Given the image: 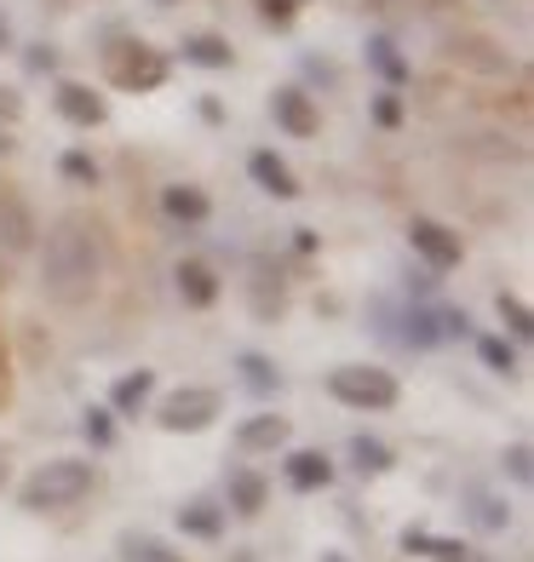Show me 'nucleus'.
<instances>
[{
  "instance_id": "9d476101",
  "label": "nucleus",
  "mask_w": 534,
  "mask_h": 562,
  "mask_svg": "<svg viewBox=\"0 0 534 562\" xmlns=\"http://www.w3.org/2000/svg\"><path fill=\"white\" fill-rule=\"evenodd\" d=\"M224 522H231V510H224L219 494H196V499L178 505V528H185V540L213 546V540H224Z\"/></svg>"
},
{
  "instance_id": "9b49d317",
  "label": "nucleus",
  "mask_w": 534,
  "mask_h": 562,
  "mask_svg": "<svg viewBox=\"0 0 534 562\" xmlns=\"http://www.w3.org/2000/svg\"><path fill=\"white\" fill-rule=\"evenodd\" d=\"M282 482H288L293 494H322L327 482H334V459H327L322 448H288Z\"/></svg>"
},
{
  "instance_id": "ddd939ff",
  "label": "nucleus",
  "mask_w": 534,
  "mask_h": 562,
  "mask_svg": "<svg viewBox=\"0 0 534 562\" xmlns=\"http://www.w3.org/2000/svg\"><path fill=\"white\" fill-rule=\"evenodd\" d=\"M265 505H270V482L253 465H231V476H224V510L231 517H259Z\"/></svg>"
},
{
  "instance_id": "f03ea898",
  "label": "nucleus",
  "mask_w": 534,
  "mask_h": 562,
  "mask_svg": "<svg viewBox=\"0 0 534 562\" xmlns=\"http://www.w3.org/2000/svg\"><path fill=\"white\" fill-rule=\"evenodd\" d=\"M92 488H98V465H92V459H46V465H35L30 476H23L18 505L30 510V517H46V510L81 505Z\"/></svg>"
},
{
  "instance_id": "6e6552de",
  "label": "nucleus",
  "mask_w": 534,
  "mask_h": 562,
  "mask_svg": "<svg viewBox=\"0 0 534 562\" xmlns=\"http://www.w3.org/2000/svg\"><path fill=\"white\" fill-rule=\"evenodd\" d=\"M53 110H58L69 126H87V133L110 121V104H104V98H98L87 81H58V87H53Z\"/></svg>"
},
{
  "instance_id": "b1692460",
  "label": "nucleus",
  "mask_w": 534,
  "mask_h": 562,
  "mask_svg": "<svg viewBox=\"0 0 534 562\" xmlns=\"http://www.w3.org/2000/svg\"><path fill=\"white\" fill-rule=\"evenodd\" d=\"M460 505H466V517H471L477 528H489V533H500L505 522H512V505H505L500 494H482V488H466V494H460Z\"/></svg>"
},
{
  "instance_id": "6ab92c4d",
  "label": "nucleus",
  "mask_w": 534,
  "mask_h": 562,
  "mask_svg": "<svg viewBox=\"0 0 534 562\" xmlns=\"http://www.w3.org/2000/svg\"><path fill=\"white\" fill-rule=\"evenodd\" d=\"M247 299H253V316H259V322H276V316L288 311V281L276 276L270 265H259V270H253V288H247Z\"/></svg>"
},
{
  "instance_id": "a18cd8bd",
  "label": "nucleus",
  "mask_w": 534,
  "mask_h": 562,
  "mask_svg": "<svg viewBox=\"0 0 534 562\" xmlns=\"http://www.w3.org/2000/svg\"><path fill=\"white\" fill-rule=\"evenodd\" d=\"M162 7H178V0H162Z\"/></svg>"
},
{
  "instance_id": "20e7f679",
  "label": "nucleus",
  "mask_w": 534,
  "mask_h": 562,
  "mask_svg": "<svg viewBox=\"0 0 534 562\" xmlns=\"http://www.w3.org/2000/svg\"><path fill=\"white\" fill-rule=\"evenodd\" d=\"M219 414H224V396L213 385H178L156 402V425L167 437H196V430H208Z\"/></svg>"
},
{
  "instance_id": "1a4fd4ad",
  "label": "nucleus",
  "mask_w": 534,
  "mask_h": 562,
  "mask_svg": "<svg viewBox=\"0 0 534 562\" xmlns=\"http://www.w3.org/2000/svg\"><path fill=\"white\" fill-rule=\"evenodd\" d=\"M35 236H41V224L30 213V201H23L12 184H0V247H7V252H30Z\"/></svg>"
},
{
  "instance_id": "dca6fc26",
  "label": "nucleus",
  "mask_w": 534,
  "mask_h": 562,
  "mask_svg": "<svg viewBox=\"0 0 534 562\" xmlns=\"http://www.w3.org/2000/svg\"><path fill=\"white\" fill-rule=\"evenodd\" d=\"M402 557H431V562H477V551L454 533H431V528H402Z\"/></svg>"
},
{
  "instance_id": "2f4dec72",
  "label": "nucleus",
  "mask_w": 534,
  "mask_h": 562,
  "mask_svg": "<svg viewBox=\"0 0 534 562\" xmlns=\"http://www.w3.org/2000/svg\"><path fill=\"white\" fill-rule=\"evenodd\" d=\"M253 7H259L270 30H293V18H299V0H253Z\"/></svg>"
},
{
  "instance_id": "a211bd4d",
  "label": "nucleus",
  "mask_w": 534,
  "mask_h": 562,
  "mask_svg": "<svg viewBox=\"0 0 534 562\" xmlns=\"http://www.w3.org/2000/svg\"><path fill=\"white\" fill-rule=\"evenodd\" d=\"M162 213L173 224H208L213 201H208V190H196V184H162Z\"/></svg>"
},
{
  "instance_id": "58836bf2",
  "label": "nucleus",
  "mask_w": 534,
  "mask_h": 562,
  "mask_svg": "<svg viewBox=\"0 0 534 562\" xmlns=\"http://www.w3.org/2000/svg\"><path fill=\"white\" fill-rule=\"evenodd\" d=\"M293 247L299 252H316V229H293Z\"/></svg>"
},
{
  "instance_id": "39448f33",
  "label": "nucleus",
  "mask_w": 534,
  "mask_h": 562,
  "mask_svg": "<svg viewBox=\"0 0 534 562\" xmlns=\"http://www.w3.org/2000/svg\"><path fill=\"white\" fill-rule=\"evenodd\" d=\"M110 69V87L121 92H156L167 81V53H156L149 41H121L115 53H104Z\"/></svg>"
},
{
  "instance_id": "7c9ffc66",
  "label": "nucleus",
  "mask_w": 534,
  "mask_h": 562,
  "mask_svg": "<svg viewBox=\"0 0 534 562\" xmlns=\"http://www.w3.org/2000/svg\"><path fill=\"white\" fill-rule=\"evenodd\" d=\"M500 465H505V476H512V482H534V448L529 442H512V448L500 453Z\"/></svg>"
},
{
  "instance_id": "a19ab883",
  "label": "nucleus",
  "mask_w": 534,
  "mask_h": 562,
  "mask_svg": "<svg viewBox=\"0 0 534 562\" xmlns=\"http://www.w3.org/2000/svg\"><path fill=\"white\" fill-rule=\"evenodd\" d=\"M12 149H18V138H12V126L0 121V156H12Z\"/></svg>"
},
{
  "instance_id": "c03bdc74",
  "label": "nucleus",
  "mask_w": 534,
  "mask_h": 562,
  "mask_svg": "<svg viewBox=\"0 0 534 562\" xmlns=\"http://www.w3.org/2000/svg\"><path fill=\"white\" fill-rule=\"evenodd\" d=\"M322 562H345V557H340V551H322Z\"/></svg>"
},
{
  "instance_id": "2eb2a0df",
  "label": "nucleus",
  "mask_w": 534,
  "mask_h": 562,
  "mask_svg": "<svg viewBox=\"0 0 534 562\" xmlns=\"http://www.w3.org/2000/svg\"><path fill=\"white\" fill-rule=\"evenodd\" d=\"M247 178L270 201H299V178H293V167L276 156V149H253V156H247Z\"/></svg>"
},
{
  "instance_id": "f257e3e1",
  "label": "nucleus",
  "mask_w": 534,
  "mask_h": 562,
  "mask_svg": "<svg viewBox=\"0 0 534 562\" xmlns=\"http://www.w3.org/2000/svg\"><path fill=\"white\" fill-rule=\"evenodd\" d=\"M104 270H110L104 224L87 218V213L53 218L46 247H41V293L53 304H64V311H81V304H92V293L104 288Z\"/></svg>"
},
{
  "instance_id": "bb28decb",
  "label": "nucleus",
  "mask_w": 534,
  "mask_h": 562,
  "mask_svg": "<svg viewBox=\"0 0 534 562\" xmlns=\"http://www.w3.org/2000/svg\"><path fill=\"white\" fill-rule=\"evenodd\" d=\"M81 437H87V448H92V453L115 448V414H110L104 402H92L87 414H81Z\"/></svg>"
},
{
  "instance_id": "4be33fe9",
  "label": "nucleus",
  "mask_w": 534,
  "mask_h": 562,
  "mask_svg": "<svg viewBox=\"0 0 534 562\" xmlns=\"http://www.w3.org/2000/svg\"><path fill=\"white\" fill-rule=\"evenodd\" d=\"M236 373H242V385H247L253 396H282V385H288L282 368H276L270 356H259V350H242V356H236Z\"/></svg>"
},
{
  "instance_id": "393cba45",
  "label": "nucleus",
  "mask_w": 534,
  "mask_h": 562,
  "mask_svg": "<svg viewBox=\"0 0 534 562\" xmlns=\"http://www.w3.org/2000/svg\"><path fill=\"white\" fill-rule=\"evenodd\" d=\"M477 362L489 368V373H500V379H518V373H523L518 345H512V339H500V334H482V339H477Z\"/></svg>"
},
{
  "instance_id": "4468645a",
  "label": "nucleus",
  "mask_w": 534,
  "mask_h": 562,
  "mask_svg": "<svg viewBox=\"0 0 534 562\" xmlns=\"http://www.w3.org/2000/svg\"><path fill=\"white\" fill-rule=\"evenodd\" d=\"M149 402H156V368H133V373H121L115 385H110V402L104 407H110L115 419H138Z\"/></svg>"
},
{
  "instance_id": "f704fd0d",
  "label": "nucleus",
  "mask_w": 534,
  "mask_h": 562,
  "mask_svg": "<svg viewBox=\"0 0 534 562\" xmlns=\"http://www.w3.org/2000/svg\"><path fill=\"white\" fill-rule=\"evenodd\" d=\"M304 75H311V81H322V87H334V81H340V69H334V64H322V58H304Z\"/></svg>"
},
{
  "instance_id": "37998d69",
  "label": "nucleus",
  "mask_w": 534,
  "mask_h": 562,
  "mask_svg": "<svg viewBox=\"0 0 534 562\" xmlns=\"http://www.w3.org/2000/svg\"><path fill=\"white\" fill-rule=\"evenodd\" d=\"M7 46H12V30H7V23H0V53H7Z\"/></svg>"
},
{
  "instance_id": "423d86ee",
  "label": "nucleus",
  "mask_w": 534,
  "mask_h": 562,
  "mask_svg": "<svg viewBox=\"0 0 534 562\" xmlns=\"http://www.w3.org/2000/svg\"><path fill=\"white\" fill-rule=\"evenodd\" d=\"M409 247L425 259L431 276H443V270H454V265L466 259V241L454 236L443 218H409Z\"/></svg>"
},
{
  "instance_id": "f3484780",
  "label": "nucleus",
  "mask_w": 534,
  "mask_h": 562,
  "mask_svg": "<svg viewBox=\"0 0 534 562\" xmlns=\"http://www.w3.org/2000/svg\"><path fill=\"white\" fill-rule=\"evenodd\" d=\"M288 448V419L282 414H253L236 425V453H276Z\"/></svg>"
},
{
  "instance_id": "c85d7f7f",
  "label": "nucleus",
  "mask_w": 534,
  "mask_h": 562,
  "mask_svg": "<svg viewBox=\"0 0 534 562\" xmlns=\"http://www.w3.org/2000/svg\"><path fill=\"white\" fill-rule=\"evenodd\" d=\"M494 311H500L505 327H512V339H534V311H529L518 293H500V299H494Z\"/></svg>"
},
{
  "instance_id": "ea45409f",
  "label": "nucleus",
  "mask_w": 534,
  "mask_h": 562,
  "mask_svg": "<svg viewBox=\"0 0 534 562\" xmlns=\"http://www.w3.org/2000/svg\"><path fill=\"white\" fill-rule=\"evenodd\" d=\"M7 281H12V252L0 247V293H7Z\"/></svg>"
},
{
  "instance_id": "aec40b11",
  "label": "nucleus",
  "mask_w": 534,
  "mask_h": 562,
  "mask_svg": "<svg viewBox=\"0 0 534 562\" xmlns=\"http://www.w3.org/2000/svg\"><path fill=\"white\" fill-rule=\"evenodd\" d=\"M185 64H196V69H231L236 64V46L224 41V35H213V30H201V35H185Z\"/></svg>"
},
{
  "instance_id": "f8f14e48",
  "label": "nucleus",
  "mask_w": 534,
  "mask_h": 562,
  "mask_svg": "<svg viewBox=\"0 0 534 562\" xmlns=\"http://www.w3.org/2000/svg\"><path fill=\"white\" fill-rule=\"evenodd\" d=\"M173 288H178V299H185L190 311H213L219 293H224V281H219V270H213V265H201V259H178Z\"/></svg>"
},
{
  "instance_id": "7ed1b4c3",
  "label": "nucleus",
  "mask_w": 534,
  "mask_h": 562,
  "mask_svg": "<svg viewBox=\"0 0 534 562\" xmlns=\"http://www.w3.org/2000/svg\"><path fill=\"white\" fill-rule=\"evenodd\" d=\"M327 396L340 407H356V414H386V407L402 402V385L391 368H374V362H345L327 373Z\"/></svg>"
},
{
  "instance_id": "e433bc0d",
  "label": "nucleus",
  "mask_w": 534,
  "mask_h": 562,
  "mask_svg": "<svg viewBox=\"0 0 534 562\" xmlns=\"http://www.w3.org/2000/svg\"><path fill=\"white\" fill-rule=\"evenodd\" d=\"M196 110H201V121H208V126H219V121H224V104H219L213 92H201V104H196Z\"/></svg>"
},
{
  "instance_id": "72a5a7b5",
  "label": "nucleus",
  "mask_w": 534,
  "mask_h": 562,
  "mask_svg": "<svg viewBox=\"0 0 534 562\" xmlns=\"http://www.w3.org/2000/svg\"><path fill=\"white\" fill-rule=\"evenodd\" d=\"M443 316V339H466L471 334V316L466 311H437Z\"/></svg>"
},
{
  "instance_id": "c756f323",
  "label": "nucleus",
  "mask_w": 534,
  "mask_h": 562,
  "mask_svg": "<svg viewBox=\"0 0 534 562\" xmlns=\"http://www.w3.org/2000/svg\"><path fill=\"white\" fill-rule=\"evenodd\" d=\"M58 172L69 178V184H81V190H92L98 178H104V172H98V161L87 156V149H64V156H58Z\"/></svg>"
},
{
  "instance_id": "79ce46f5",
  "label": "nucleus",
  "mask_w": 534,
  "mask_h": 562,
  "mask_svg": "<svg viewBox=\"0 0 534 562\" xmlns=\"http://www.w3.org/2000/svg\"><path fill=\"white\" fill-rule=\"evenodd\" d=\"M7 476H12V465H7V453H0V488H7Z\"/></svg>"
},
{
  "instance_id": "473e14b6",
  "label": "nucleus",
  "mask_w": 534,
  "mask_h": 562,
  "mask_svg": "<svg viewBox=\"0 0 534 562\" xmlns=\"http://www.w3.org/2000/svg\"><path fill=\"white\" fill-rule=\"evenodd\" d=\"M23 69H30V75H53L58 69V46H46V41L23 46Z\"/></svg>"
},
{
  "instance_id": "0eeeda50",
  "label": "nucleus",
  "mask_w": 534,
  "mask_h": 562,
  "mask_svg": "<svg viewBox=\"0 0 534 562\" xmlns=\"http://www.w3.org/2000/svg\"><path fill=\"white\" fill-rule=\"evenodd\" d=\"M270 121L282 126L288 138H316L322 133V110L304 87H276L270 92Z\"/></svg>"
},
{
  "instance_id": "cd10ccee",
  "label": "nucleus",
  "mask_w": 534,
  "mask_h": 562,
  "mask_svg": "<svg viewBox=\"0 0 534 562\" xmlns=\"http://www.w3.org/2000/svg\"><path fill=\"white\" fill-rule=\"evenodd\" d=\"M368 115H374L379 133H397V126L409 121V104H402V92H397V87H379V92H374V104H368Z\"/></svg>"
},
{
  "instance_id": "5701e85b",
  "label": "nucleus",
  "mask_w": 534,
  "mask_h": 562,
  "mask_svg": "<svg viewBox=\"0 0 534 562\" xmlns=\"http://www.w3.org/2000/svg\"><path fill=\"white\" fill-rule=\"evenodd\" d=\"M345 459H351L356 476H386V471L397 465V448L379 442V437H351V442H345Z\"/></svg>"
},
{
  "instance_id": "c9c22d12",
  "label": "nucleus",
  "mask_w": 534,
  "mask_h": 562,
  "mask_svg": "<svg viewBox=\"0 0 534 562\" xmlns=\"http://www.w3.org/2000/svg\"><path fill=\"white\" fill-rule=\"evenodd\" d=\"M18 115H23V98H18L12 87H0V121H7V126H12Z\"/></svg>"
},
{
  "instance_id": "4c0bfd02",
  "label": "nucleus",
  "mask_w": 534,
  "mask_h": 562,
  "mask_svg": "<svg viewBox=\"0 0 534 562\" xmlns=\"http://www.w3.org/2000/svg\"><path fill=\"white\" fill-rule=\"evenodd\" d=\"M7 396H12V379H7V345H0V407H7Z\"/></svg>"
},
{
  "instance_id": "412c9836",
  "label": "nucleus",
  "mask_w": 534,
  "mask_h": 562,
  "mask_svg": "<svg viewBox=\"0 0 534 562\" xmlns=\"http://www.w3.org/2000/svg\"><path fill=\"white\" fill-rule=\"evenodd\" d=\"M363 53H368V69H374L386 87H402V81L414 75V64L397 53V41H391V35H368V46H363Z\"/></svg>"
},
{
  "instance_id": "a878e982",
  "label": "nucleus",
  "mask_w": 534,
  "mask_h": 562,
  "mask_svg": "<svg viewBox=\"0 0 534 562\" xmlns=\"http://www.w3.org/2000/svg\"><path fill=\"white\" fill-rule=\"evenodd\" d=\"M115 551H121V562H185L173 546H162L156 533H138V528H126L115 540Z\"/></svg>"
}]
</instances>
